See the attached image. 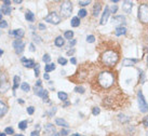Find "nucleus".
Listing matches in <instances>:
<instances>
[{
  "label": "nucleus",
  "instance_id": "nucleus-32",
  "mask_svg": "<svg viewBox=\"0 0 148 136\" xmlns=\"http://www.w3.org/2000/svg\"><path fill=\"white\" fill-rule=\"evenodd\" d=\"M42 61H43L45 63H49V62L51 61L50 55H49V54H45V55H43V57H42Z\"/></svg>",
  "mask_w": 148,
  "mask_h": 136
},
{
  "label": "nucleus",
  "instance_id": "nucleus-39",
  "mask_svg": "<svg viewBox=\"0 0 148 136\" xmlns=\"http://www.w3.org/2000/svg\"><path fill=\"white\" fill-rule=\"evenodd\" d=\"M90 0H85V1H82V0H80L79 1V5H88V4H90Z\"/></svg>",
  "mask_w": 148,
  "mask_h": 136
},
{
  "label": "nucleus",
  "instance_id": "nucleus-38",
  "mask_svg": "<svg viewBox=\"0 0 148 136\" xmlns=\"http://www.w3.org/2000/svg\"><path fill=\"white\" fill-rule=\"evenodd\" d=\"M58 63H60L61 65H66V64H67V59H66V58H63V57H60V58H58Z\"/></svg>",
  "mask_w": 148,
  "mask_h": 136
},
{
  "label": "nucleus",
  "instance_id": "nucleus-30",
  "mask_svg": "<svg viewBox=\"0 0 148 136\" xmlns=\"http://www.w3.org/2000/svg\"><path fill=\"white\" fill-rule=\"evenodd\" d=\"M27 126V121H22L18 123V127H20L21 130H25Z\"/></svg>",
  "mask_w": 148,
  "mask_h": 136
},
{
  "label": "nucleus",
  "instance_id": "nucleus-12",
  "mask_svg": "<svg viewBox=\"0 0 148 136\" xmlns=\"http://www.w3.org/2000/svg\"><path fill=\"white\" fill-rule=\"evenodd\" d=\"M135 63H137V59L124 58V59H123V62H122V65H123V66H125V67H128V66H132V65H134Z\"/></svg>",
  "mask_w": 148,
  "mask_h": 136
},
{
  "label": "nucleus",
  "instance_id": "nucleus-6",
  "mask_svg": "<svg viewBox=\"0 0 148 136\" xmlns=\"http://www.w3.org/2000/svg\"><path fill=\"white\" fill-rule=\"evenodd\" d=\"M45 21L48 22V23H50V24L57 25V24L61 22V16H60L57 13H55V12H51V13L49 14L48 16H46Z\"/></svg>",
  "mask_w": 148,
  "mask_h": 136
},
{
  "label": "nucleus",
  "instance_id": "nucleus-22",
  "mask_svg": "<svg viewBox=\"0 0 148 136\" xmlns=\"http://www.w3.org/2000/svg\"><path fill=\"white\" fill-rule=\"evenodd\" d=\"M100 11H101V3H96L94 5V9H93V15L97 16L100 14Z\"/></svg>",
  "mask_w": 148,
  "mask_h": 136
},
{
  "label": "nucleus",
  "instance_id": "nucleus-18",
  "mask_svg": "<svg viewBox=\"0 0 148 136\" xmlns=\"http://www.w3.org/2000/svg\"><path fill=\"white\" fill-rule=\"evenodd\" d=\"M1 11H2V13L3 14H7V15H10V13H11V11H12V9L10 8V5H2L1 7Z\"/></svg>",
  "mask_w": 148,
  "mask_h": 136
},
{
  "label": "nucleus",
  "instance_id": "nucleus-13",
  "mask_svg": "<svg viewBox=\"0 0 148 136\" xmlns=\"http://www.w3.org/2000/svg\"><path fill=\"white\" fill-rule=\"evenodd\" d=\"M22 63L23 65L27 67V68H30V67H34L35 66V62L33 59H26V58H22Z\"/></svg>",
  "mask_w": 148,
  "mask_h": 136
},
{
  "label": "nucleus",
  "instance_id": "nucleus-37",
  "mask_svg": "<svg viewBox=\"0 0 148 136\" xmlns=\"http://www.w3.org/2000/svg\"><path fill=\"white\" fill-rule=\"evenodd\" d=\"M24 47H25V43H23V44L21 46V47H18L17 49H16V53H18V54H20V53H22L23 52V50H24Z\"/></svg>",
  "mask_w": 148,
  "mask_h": 136
},
{
  "label": "nucleus",
  "instance_id": "nucleus-31",
  "mask_svg": "<svg viewBox=\"0 0 148 136\" xmlns=\"http://www.w3.org/2000/svg\"><path fill=\"white\" fill-rule=\"evenodd\" d=\"M64 37H65L66 39H69V40H70V39L72 38V37H73V33H72V32H70V30H69V32H66V33H65V35H64Z\"/></svg>",
  "mask_w": 148,
  "mask_h": 136
},
{
  "label": "nucleus",
  "instance_id": "nucleus-16",
  "mask_svg": "<svg viewBox=\"0 0 148 136\" xmlns=\"http://www.w3.org/2000/svg\"><path fill=\"white\" fill-rule=\"evenodd\" d=\"M9 89V85L5 81V79H3L2 81H0V92H4Z\"/></svg>",
  "mask_w": 148,
  "mask_h": 136
},
{
  "label": "nucleus",
  "instance_id": "nucleus-23",
  "mask_svg": "<svg viewBox=\"0 0 148 136\" xmlns=\"http://www.w3.org/2000/svg\"><path fill=\"white\" fill-rule=\"evenodd\" d=\"M13 34L15 37H17V38H22L25 33H24L23 29H16V30H13Z\"/></svg>",
  "mask_w": 148,
  "mask_h": 136
},
{
  "label": "nucleus",
  "instance_id": "nucleus-48",
  "mask_svg": "<svg viewBox=\"0 0 148 136\" xmlns=\"http://www.w3.org/2000/svg\"><path fill=\"white\" fill-rule=\"evenodd\" d=\"M75 53V49H72V50H69V51H67V55H71Z\"/></svg>",
  "mask_w": 148,
  "mask_h": 136
},
{
  "label": "nucleus",
  "instance_id": "nucleus-41",
  "mask_svg": "<svg viewBox=\"0 0 148 136\" xmlns=\"http://www.w3.org/2000/svg\"><path fill=\"white\" fill-rule=\"evenodd\" d=\"M5 27H8V23L5 22V21H1V22H0V28H5Z\"/></svg>",
  "mask_w": 148,
  "mask_h": 136
},
{
  "label": "nucleus",
  "instance_id": "nucleus-45",
  "mask_svg": "<svg viewBox=\"0 0 148 136\" xmlns=\"http://www.w3.org/2000/svg\"><path fill=\"white\" fill-rule=\"evenodd\" d=\"M35 75H36V76L39 75V65H38V64H37L36 67H35Z\"/></svg>",
  "mask_w": 148,
  "mask_h": 136
},
{
  "label": "nucleus",
  "instance_id": "nucleus-44",
  "mask_svg": "<svg viewBox=\"0 0 148 136\" xmlns=\"http://www.w3.org/2000/svg\"><path fill=\"white\" fill-rule=\"evenodd\" d=\"M143 124H144L146 127H148V117H145V118H144V120H143Z\"/></svg>",
  "mask_w": 148,
  "mask_h": 136
},
{
  "label": "nucleus",
  "instance_id": "nucleus-24",
  "mask_svg": "<svg viewBox=\"0 0 148 136\" xmlns=\"http://www.w3.org/2000/svg\"><path fill=\"white\" fill-rule=\"evenodd\" d=\"M57 96H58V98L61 101H67V98H68V95H67L65 92H58Z\"/></svg>",
  "mask_w": 148,
  "mask_h": 136
},
{
  "label": "nucleus",
  "instance_id": "nucleus-20",
  "mask_svg": "<svg viewBox=\"0 0 148 136\" xmlns=\"http://www.w3.org/2000/svg\"><path fill=\"white\" fill-rule=\"evenodd\" d=\"M80 25V20H79V16H75L71 18V26L72 27H78Z\"/></svg>",
  "mask_w": 148,
  "mask_h": 136
},
{
  "label": "nucleus",
  "instance_id": "nucleus-43",
  "mask_svg": "<svg viewBox=\"0 0 148 136\" xmlns=\"http://www.w3.org/2000/svg\"><path fill=\"white\" fill-rule=\"evenodd\" d=\"M76 42H77V41H76L75 39H71V40H69V42H68V46H69V47L75 46V44H76Z\"/></svg>",
  "mask_w": 148,
  "mask_h": 136
},
{
  "label": "nucleus",
  "instance_id": "nucleus-49",
  "mask_svg": "<svg viewBox=\"0 0 148 136\" xmlns=\"http://www.w3.org/2000/svg\"><path fill=\"white\" fill-rule=\"evenodd\" d=\"M39 29H41V30H43V29H46V26L43 25V24H40V25H39Z\"/></svg>",
  "mask_w": 148,
  "mask_h": 136
},
{
  "label": "nucleus",
  "instance_id": "nucleus-7",
  "mask_svg": "<svg viewBox=\"0 0 148 136\" xmlns=\"http://www.w3.org/2000/svg\"><path fill=\"white\" fill-rule=\"evenodd\" d=\"M34 91H35V94H36L37 96L42 97V98L45 100V102H49V98H48V91L43 90V89L41 88V86H37V85H35Z\"/></svg>",
  "mask_w": 148,
  "mask_h": 136
},
{
  "label": "nucleus",
  "instance_id": "nucleus-58",
  "mask_svg": "<svg viewBox=\"0 0 148 136\" xmlns=\"http://www.w3.org/2000/svg\"><path fill=\"white\" fill-rule=\"evenodd\" d=\"M71 136H80V135H79V134H72Z\"/></svg>",
  "mask_w": 148,
  "mask_h": 136
},
{
  "label": "nucleus",
  "instance_id": "nucleus-21",
  "mask_svg": "<svg viewBox=\"0 0 148 136\" xmlns=\"http://www.w3.org/2000/svg\"><path fill=\"white\" fill-rule=\"evenodd\" d=\"M25 17H26V20L29 21V22H34V21H35V15L33 14V12H30V11H27V12H26Z\"/></svg>",
  "mask_w": 148,
  "mask_h": 136
},
{
  "label": "nucleus",
  "instance_id": "nucleus-5",
  "mask_svg": "<svg viewBox=\"0 0 148 136\" xmlns=\"http://www.w3.org/2000/svg\"><path fill=\"white\" fill-rule=\"evenodd\" d=\"M137 98H138V106H139V109L142 112H147L148 111V104L146 103L145 101V97L143 95V93H142V91H138L137 93Z\"/></svg>",
  "mask_w": 148,
  "mask_h": 136
},
{
  "label": "nucleus",
  "instance_id": "nucleus-36",
  "mask_svg": "<svg viewBox=\"0 0 148 136\" xmlns=\"http://www.w3.org/2000/svg\"><path fill=\"white\" fill-rule=\"evenodd\" d=\"M100 108H98V107H94L93 109H92V114H93L94 116H97L98 114H100Z\"/></svg>",
  "mask_w": 148,
  "mask_h": 136
},
{
  "label": "nucleus",
  "instance_id": "nucleus-17",
  "mask_svg": "<svg viewBox=\"0 0 148 136\" xmlns=\"http://www.w3.org/2000/svg\"><path fill=\"white\" fill-rule=\"evenodd\" d=\"M55 123H56L57 125H60V126H64V127H68L69 126V124L68 123H67L65 120H63V119H56L55 120Z\"/></svg>",
  "mask_w": 148,
  "mask_h": 136
},
{
  "label": "nucleus",
  "instance_id": "nucleus-46",
  "mask_svg": "<svg viewBox=\"0 0 148 136\" xmlns=\"http://www.w3.org/2000/svg\"><path fill=\"white\" fill-rule=\"evenodd\" d=\"M69 133V131H67V130H62L61 131V135H67Z\"/></svg>",
  "mask_w": 148,
  "mask_h": 136
},
{
  "label": "nucleus",
  "instance_id": "nucleus-3",
  "mask_svg": "<svg viewBox=\"0 0 148 136\" xmlns=\"http://www.w3.org/2000/svg\"><path fill=\"white\" fill-rule=\"evenodd\" d=\"M138 18L140 23H148V4H140L138 7Z\"/></svg>",
  "mask_w": 148,
  "mask_h": 136
},
{
  "label": "nucleus",
  "instance_id": "nucleus-35",
  "mask_svg": "<svg viewBox=\"0 0 148 136\" xmlns=\"http://www.w3.org/2000/svg\"><path fill=\"white\" fill-rule=\"evenodd\" d=\"M94 40H95V37H94V36L90 35V36H88V37H87V41H88L89 43H92V42H94Z\"/></svg>",
  "mask_w": 148,
  "mask_h": 136
},
{
  "label": "nucleus",
  "instance_id": "nucleus-59",
  "mask_svg": "<svg viewBox=\"0 0 148 136\" xmlns=\"http://www.w3.org/2000/svg\"><path fill=\"white\" fill-rule=\"evenodd\" d=\"M54 136H62V135H61V134H55Z\"/></svg>",
  "mask_w": 148,
  "mask_h": 136
},
{
  "label": "nucleus",
  "instance_id": "nucleus-25",
  "mask_svg": "<svg viewBox=\"0 0 148 136\" xmlns=\"http://www.w3.org/2000/svg\"><path fill=\"white\" fill-rule=\"evenodd\" d=\"M45 69H46V71H47V73H48V72H50V71H52V70L55 69V65H54V64H48V65L45 67Z\"/></svg>",
  "mask_w": 148,
  "mask_h": 136
},
{
  "label": "nucleus",
  "instance_id": "nucleus-47",
  "mask_svg": "<svg viewBox=\"0 0 148 136\" xmlns=\"http://www.w3.org/2000/svg\"><path fill=\"white\" fill-rule=\"evenodd\" d=\"M32 136H39V132L38 131H34V132H32V134H30Z\"/></svg>",
  "mask_w": 148,
  "mask_h": 136
},
{
  "label": "nucleus",
  "instance_id": "nucleus-29",
  "mask_svg": "<svg viewBox=\"0 0 148 136\" xmlns=\"http://www.w3.org/2000/svg\"><path fill=\"white\" fill-rule=\"evenodd\" d=\"M23 43H24V42H23L22 40H20V39H18V40H15V41L13 42V47H14L15 49H17L18 47H21Z\"/></svg>",
  "mask_w": 148,
  "mask_h": 136
},
{
  "label": "nucleus",
  "instance_id": "nucleus-60",
  "mask_svg": "<svg viewBox=\"0 0 148 136\" xmlns=\"http://www.w3.org/2000/svg\"><path fill=\"white\" fill-rule=\"evenodd\" d=\"M14 136H24V135H22V134H18V135H14Z\"/></svg>",
  "mask_w": 148,
  "mask_h": 136
},
{
  "label": "nucleus",
  "instance_id": "nucleus-52",
  "mask_svg": "<svg viewBox=\"0 0 148 136\" xmlns=\"http://www.w3.org/2000/svg\"><path fill=\"white\" fill-rule=\"evenodd\" d=\"M29 48H30V51H32V52H34V51H35V47H34V44H30V46H29Z\"/></svg>",
  "mask_w": 148,
  "mask_h": 136
},
{
  "label": "nucleus",
  "instance_id": "nucleus-55",
  "mask_svg": "<svg viewBox=\"0 0 148 136\" xmlns=\"http://www.w3.org/2000/svg\"><path fill=\"white\" fill-rule=\"evenodd\" d=\"M18 103H20V104H24V101L23 100H18Z\"/></svg>",
  "mask_w": 148,
  "mask_h": 136
},
{
  "label": "nucleus",
  "instance_id": "nucleus-11",
  "mask_svg": "<svg viewBox=\"0 0 148 136\" xmlns=\"http://www.w3.org/2000/svg\"><path fill=\"white\" fill-rule=\"evenodd\" d=\"M7 111H8V106L3 102L0 101V118L7 114Z\"/></svg>",
  "mask_w": 148,
  "mask_h": 136
},
{
  "label": "nucleus",
  "instance_id": "nucleus-53",
  "mask_svg": "<svg viewBox=\"0 0 148 136\" xmlns=\"http://www.w3.org/2000/svg\"><path fill=\"white\" fill-rule=\"evenodd\" d=\"M43 77H45V79H46V80H49V79H50V77H49V75H48V73H45V75H43Z\"/></svg>",
  "mask_w": 148,
  "mask_h": 136
},
{
  "label": "nucleus",
  "instance_id": "nucleus-27",
  "mask_svg": "<svg viewBox=\"0 0 148 136\" xmlns=\"http://www.w3.org/2000/svg\"><path fill=\"white\" fill-rule=\"evenodd\" d=\"M21 88H22V90H23L24 92H28V91L30 90V86H29V84H28V83H26V82H24V83H22V85H21Z\"/></svg>",
  "mask_w": 148,
  "mask_h": 136
},
{
  "label": "nucleus",
  "instance_id": "nucleus-40",
  "mask_svg": "<svg viewBox=\"0 0 148 136\" xmlns=\"http://www.w3.org/2000/svg\"><path fill=\"white\" fill-rule=\"evenodd\" d=\"M14 133V130L12 127H7L5 129V134H13Z\"/></svg>",
  "mask_w": 148,
  "mask_h": 136
},
{
  "label": "nucleus",
  "instance_id": "nucleus-56",
  "mask_svg": "<svg viewBox=\"0 0 148 136\" xmlns=\"http://www.w3.org/2000/svg\"><path fill=\"white\" fill-rule=\"evenodd\" d=\"M2 54H3V51L1 50V49H0V56H1V55H2Z\"/></svg>",
  "mask_w": 148,
  "mask_h": 136
},
{
  "label": "nucleus",
  "instance_id": "nucleus-15",
  "mask_svg": "<svg viewBox=\"0 0 148 136\" xmlns=\"http://www.w3.org/2000/svg\"><path fill=\"white\" fill-rule=\"evenodd\" d=\"M127 33V28L125 27H122V26H120V27H117L116 28V32H115V35L116 36H121V35H124Z\"/></svg>",
  "mask_w": 148,
  "mask_h": 136
},
{
  "label": "nucleus",
  "instance_id": "nucleus-1",
  "mask_svg": "<svg viewBox=\"0 0 148 136\" xmlns=\"http://www.w3.org/2000/svg\"><path fill=\"white\" fill-rule=\"evenodd\" d=\"M97 83L102 89L107 90L109 88H112L115 83V77L114 73L109 71H103L101 72L97 77Z\"/></svg>",
  "mask_w": 148,
  "mask_h": 136
},
{
  "label": "nucleus",
  "instance_id": "nucleus-28",
  "mask_svg": "<svg viewBox=\"0 0 148 136\" xmlns=\"http://www.w3.org/2000/svg\"><path fill=\"white\" fill-rule=\"evenodd\" d=\"M20 81H21L20 77H18V76H15V77H14V86H13V90H15L17 86H18V83H20Z\"/></svg>",
  "mask_w": 148,
  "mask_h": 136
},
{
  "label": "nucleus",
  "instance_id": "nucleus-51",
  "mask_svg": "<svg viewBox=\"0 0 148 136\" xmlns=\"http://www.w3.org/2000/svg\"><path fill=\"white\" fill-rule=\"evenodd\" d=\"M70 62H71V64H73V65H75V64L77 63V61H76V58H73V57H72V58L70 59Z\"/></svg>",
  "mask_w": 148,
  "mask_h": 136
},
{
  "label": "nucleus",
  "instance_id": "nucleus-4",
  "mask_svg": "<svg viewBox=\"0 0 148 136\" xmlns=\"http://www.w3.org/2000/svg\"><path fill=\"white\" fill-rule=\"evenodd\" d=\"M72 12V4L70 1H64L61 5V13L64 17L70 16Z\"/></svg>",
  "mask_w": 148,
  "mask_h": 136
},
{
  "label": "nucleus",
  "instance_id": "nucleus-14",
  "mask_svg": "<svg viewBox=\"0 0 148 136\" xmlns=\"http://www.w3.org/2000/svg\"><path fill=\"white\" fill-rule=\"evenodd\" d=\"M124 23L125 22V17L124 16H122V15H118V16H116L113 18V23L115 24V25H117V24H121V23Z\"/></svg>",
  "mask_w": 148,
  "mask_h": 136
},
{
  "label": "nucleus",
  "instance_id": "nucleus-26",
  "mask_svg": "<svg viewBox=\"0 0 148 136\" xmlns=\"http://www.w3.org/2000/svg\"><path fill=\"white\" fill-rule=\"evenodd\" d=\"M84 88L83 86H81V85H77L76 88H75V92H77V93H80V94H82V93H84Z\"/></svg>",
  "mask_w": 148,
  "mask_h": 136
},
{
  "label": "nucleus",
  "instance_id": "nucleus-8",
  "mask_svg": "<svg viewBox=\"0 0 148 136\" xmlns=\"http://www.w3.org/2000/svg\"><path fill=\"white\" fill-rule=\"evenodd\" d=\"M45 133L48 136H54L55 135V127L53 126V124H51V123L47 124L45 126Z\"/></svg>",
  "mask_w": 148,
  "mask_h": 136
},
{
  "label": "nucleus",
  "instance_id": "nucleus-10",
  "mask_svg": "<svg viewBox=\"0 0 148 136\" xmlns=\"http://www.w3.org/2000/svg\"><path fill=\"white\" fill-rule=\"evenodd\" d=\"M132 7H133V3L131 1H124L122 3V9L125 13H131V10H132Z\"/></svg>",
  "mask_w": 148,
  "mask_h": 136
},
{
  "label": "nucleus",
  "instance_id": "nucleus-9",
  "mask_svg": "<svg viewBox=\"0 0 148 136\" xmlns=\"http://www.w3.org/2000/svg\"><path fill=\"white\" fill-rule=\"evenodd\" d=\"M109 15H110L109 8H108V7H106V8H105V10H104V12H103L102 18H101V24H102V25H104V24H106V22H107V20H108Z\"/></svg>",
  "mask_w": 148,
  "mask_h": 136
},
{
  "label": "nucleus",
  "instance_id": "nucleus-19",
  "mask_svg": "<svg viewBox=\"0 0 148 136\" xmlns=\"http://www.w3.org/2000/svg\"><path fill=\"white\" fill-rule=\"evenodd\" d=\"M64 43H65V41H64L63 37H57V38L55 39V46L56 47H63Z\"/></svg>",
  "mask_w": 148,
  "mask_h": 136
},
{
  "label": "nucleus",
  "instance_id": "nucleus-33",
  "mask_svg": "<svg viewBox=\"0 0 148 136\" xmlns=\"http://www.w3.org/2000/svg\"><path fill=\"white\" fill-rule=\"evenodd\" d=\"M117 10H118V5H116V4L112 5V7H110V9H109L110 13H116V12H117Z\"/></svg>",
  "mask_w": 148,
  "mask_h": 136
},
{
  "label": "nucleus",
  "instance_id": "nucleus-50",
  "mask_svg": "<svg viewBox=\"0 0 148 136\" xmlns=\"http://www.w3.org/2000/svg\"><path fill=\"white\" fill-rule=\"evenodd\" d=\"M3 4L7 5V4H11V1H9V0H4L3 1Z\"/></svg>",
  "mask_w": 148,
  "mask_h": 136
},
{
  "label": "nucleus",
  "instance_id": "nucleus-2",
  "mask_svg": "<svg viewBox=\"0 0 148 136\" xmlns=\"http://www.w3.org/2000/svg\"><path fill=\"white\" fill-rule=\"evenodd\" d=\"M101 59H102V63L105 66L114 67L119 61V54L114 50H108V51H105L102 54Z\"/></svg>",
  "mask_w": 148,
  "mask_h": 136
},
{
  "label": "nucleus",
  "instance_id": "nucleus-54",
  "mask_svg": "<svg viewBox=\"0 0 148 136\" xmlns=\"http://www.w3.org/2000/svg\"><path fill=\"white\" fill-rule=\"evenodd\" d=\"M16 4H18V3H22V0H15V1H14Z\"/></svg>",
  "mask_w": 148,
  "mask_h": 136
},
{
  "label": "nucleus",
  "instance_id": "nucleus-34",
  "mask_svg": "<svg viewBox=\"0 0 148 136\" xmlns=\"http://www.w3.org/2000/svg\"><path fill=\"white\" fill-rule=\"evenodd\" d=\"M79 17H84L85 15H87V11H85L84 9H81V10H80L79 11Z\"/></svg>",
  "mask_w": 148,
  "mask_h": 136
},
{
  "label": "nucleus",
  "instance_id": "nucleus-42",
  "mask_svg": "<svg viewBox=\"0 0 148 136\" xmlns=\"http://www.w3.org/2000/svg\"><path fill=\"white\" fill-rule=\"evenodd\" d=\"M34 109H35V108H34L33 106L28 107V108H27V114H28V115H33V114H34Z\"/></svg>",
  "mask_w": 148,
  "mask_h": 136
},
{
  "label": "nucleus",
  "instance_id": "nucleus-57",
  "mask_svg": "<svg viewBox=\"0 0 148 136\" xmlns=\"http://www.w3.org/2000/svg\"><path fill=\"white\" fill-rule=\"evenodd\" d=\"M0 136H5V134L4 133H0Z\"/></svg>",
  "mask_w": 148,
  "mask_h": 136
},
{
  "label": "nucleus",
  "instance_id": "nucleus-61",
  "mask_svg": "<svg viewBox=\"0 0 148 136\" xmlns=\"http://www.w3.org/2000/svg\"><path fill=\"white\" fill-rule=\"evenodd\" d=\"M0 22H1V13H0Z\"/></svg>",
  "mask_w": 148,
  "mask_h": 136
}]
</instances>
